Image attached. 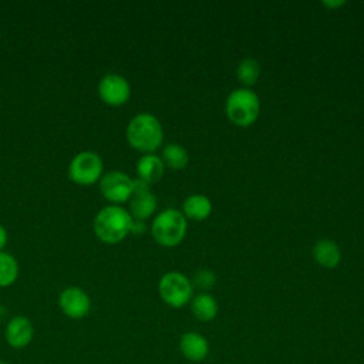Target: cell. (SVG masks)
Instances as JSON below:
<instances>
[{
  "instance_id": "cell-1",
  "label": "cell",
  "mask_w": 364,
  "mask_h": 364,
  "mask_svg": "<svg viewBox=\"0 0 364 364\" xmlns=\"http://www.w3.org/2000/svg\"><path fill=\"white\" fill-rule=\"evenodd\" d=\"M131 222L132 216L127 209L119 205H108L97 212L92 228L101 242L114 245L131 232Z\"/></svg>"
},
{
  "instance_id": "cell-2",
  "label": "cell",
  "mask_w": 364,
  "mask_h": 364,
  "mask_svg": "<svg viewBox=\"0 0 364 364\" xmlns=\"http://www.w3.org/2000/svg\"><path fill=\"white\" fill-rule=\"evenodd\" d=\"M125 135L132 148L152 154L162 144L164 131L156 117L149 112H141L128 122Z\"/></svg>"
},
{
  "instance_id": "cell-3",
  "label": "cell",
  "mask_w": 364,
  "mask_h": 364,
  "mask_svg": "<svg viewBox=\"0 0 364 364\" xmlns=\"http://www.w3.org/2000/svg\"><path fill=\"white\" fill-rule=\"evenodd\" d=\"M151 233L156 243L162 246H175L186 233V218L176 209H165L155 216Z\"/></svg>"
},
{
  "instance_id": "cell-4",
  "label": "cell",
  "mask_w": 364,
  "mask_h": 364,
  "mask_svg": "<svg viewBox=\"0 0 364 364\" xmlns=\"http://www.w3.org/2000/svg\"><path fill=\"white\" fill-rule=\"evenodd\" d=\"M225 108L228 118L233 124L247 127L259 117L260 102L259 97L253 91L247 88H237L228 95Z\"/></svg>"
},
{
  "instance_id": "cell-5",
  "label": "cell",
  "mask_w": 364,
  "mask_h": 364,
  "mask_svg": "<svg viewBox=\"0 0 364 364\" xmlns=\"http://www.w3.org/2000/svg\"><path fill=\"white\" fill-rule=\"evenodd\" d=\"M102 158L94 151H81L68 164V176L77 185H92L102 176Z\"/></svg>"
},
{
  "instance_id": "cell-6",
  "label": "cell",
  "mask_w": 364,
  "mask_h": 364,
  "mask_svg": "<svg viewBox=\"0 0 364 364\" xmlns=\"http://www.w3.org/2000/svg\"><path fill=\"white\" fill-rule=\"evenodd\" d=\"M158 289L162 300L172 307H182L192 297V284L179 272L165 273L159 280Z\"/></svg>"
},
{
  "instance_id": "cell-7",
  "label": "cell",
  "mask_w": 364,
  "mask_h": 364,
  "mask_svg": "<svg viewBox=\"0 0 364 364\" xmlns=\"http://www.w3.org/2000/svg\"><path fill=\"white\" fill-rule=\"evenodd\" d=\"M98 183L102 196L112 203L129 200L134 191V179L121 171H109L102 173Z\"/></svg>"
},
{
  "instance_id": "cell-8",
  "label": "cell",
  "mask_w": 364,
  "mask_h": 364,
  "mask_svg": "<svg viewBox=\"0 0 364 364\" xmlns=\"http://www.w3.org/2000/svg\"><path fill=\"white\" fill-rule=\"evenodd\" d=\"M100 98L112 107L122 105L131 95V87L125 77L117 73H108L98 81L97 87Z\"/></svg>"
},
{
  "instance_id": "cell-9",
  "label": "cell",
  "mask_w": 364,
  "mask_h": 364,
  "mask_svg": "<svg viewBox=\"0 0 364 364\" xmlns=\"http://www.w3.org/2000/svg\"><path fill=\"white\" fill-rule=\"evenodd\" d=\"M58 306L64 316L73 320H80L90 313L91 299L81 287L70 286L60 293Z\"/></svg>"
},
{
  "instance_id": "cell-10",
  "label": "cell",
  "mask_w": 364,
  "mask_h": 364,
  "mask_svg": "<svg viewBox=\"0 0 364 364\" xmlns=\"http://www.w3.org/2000/svg\"><path fill=\"white\" fill-rule=\"evenodd\" d=\"M6 343L14 350L26 348L34 338V326L26 316L11 317L4 327Z\"/></svg>"
},
{
  "instance_id": "cell-11",
  "label": "cell",
  "mask_w": 364,
  "mask_h": 364,
  "mask_svg": "<svg viewBox=\"0 0 364 364\" xmlns=\"http://www.w3.org/2000/svg\"><path fill=\"white\" fill-rule=\"evenodd\" d=\"M155 209H156V198L149 191V185L139 179H134V191L129 198L131 216L135 219L145 220L155 212Z\"/></svg>"
},
{
  "instance_id": "cell-12",
  "label": "cell",
  "mask_w": 364,
  "mask_h": 364,
  "mask_svg": "<svg viewBox=\"0 0 364 364\" xmlns=\"http://www.w3.org/2000/svg\"><path fill=\"white\" fill-rule=\"evenodd\" d=\"M179 348L182 354L191 361H202L209 353V344L199 333H185L181 337Z\"/></svg>"
},
{
  "instance_id": "cell-13",
  "label": "cell",
  "mask_w": 364,
  "mask_h": 364,
  "mask_svg": "<svg viewBox=\"0 0 364 364\" xmlns=\"http://www.w3.org/2000/svg\"><path fill=\"white\" fill-rule=\"evenodd\" d=\"M138 179L151 185L158 182L164 175V162L155 154H145L136 162Z\"/></svg>"
},
{
  "instance_id": "cell-14",
  "label": "cell",
  "mask_w": 364,
  "mask_h": 364,
  "mask_svg": "<svg viewBox=\"0 0 364 364\" xmlns=\"http://www.w3.org/2000/svg\"><path fill=\"white\" fill-rule=\"evenodd\" d=\"M313 255L316 262L323 266V267H336L341 259V253H340V247L328 240V239H321L316 243L314 249H313Z\"/></svg>"
},
{
  "instance_id": "cell-15",
  "label": "cell",
  "mask_w": 364,
  "mask_h": 364,
  "mask_svg": "<svg viewBox=\"0 0 364 364\" xmlns=\"http://www.w3.org/2000/svg\"><path fill=\"white\" fill-rule=\"evenodd\" d=\"M183 216L193 220H203L212 212L210 200L203 195H191L183 200Z\"/></svg>"
},
{
  "instance_id": "cell-16",
  "label": "cell",
  "mask_w": 364,
  "mask_h": 364,
  "mask_svg": "<svg viewBox=\"0 0 364 364\" xmlns=\"http://www.w3.org/2000/svg\"><path fill=\"white\" fill-rule=\"evenodd\" d=\"M192 313L198 320L209 321L218 313V304L210 294H198L192 301Z\"/></svg>"
},
{
  "instance_id": "cell-17",
  "label": "cell",
  "mask_w": 364,
  "mask_h": 364,
  "mask_svg": "<svg viewBox=\"0 0 364 364\" xmlns=\"http://www.w3.org/2000/svg\"><path fill=\"white\" fill-rule=\"evenodd\" d=\"M18 276V263L16 257L1 250L0 252V287L11 286Z\"/></svg>"
},
{
  "instance_id": "cell-18",
  "label": "cell",
  "mask_w": 364,
  "mask_h": 364,
  "mask_svg": "<svg viewBox=\"0 0 364 364\" xmlns=\"http://www.w3.org/2000/svg\"><path fill=\"white\" fill-rule=\"evenodd\" d=\"M189 161L188 152L178 144H168L162 151V162L172 169H182Z\"/></svg>"
},
{
  "instance_id": "cell-19",
  "label": "cell",
  "mask_w": 364,
  "mask_h": 364,
  "mask_svg": "<svg viewBox=\"0 0 364 364\" xmlns=\"http://www.w3.org/2000/svg\"><path fill=\"white\" fill-rule=\"evenodd\" d=\"M259 73H260V67L259 63L250 57L243 58L236 70V75L237 80L243 84V85H253L257 78H259Z\"/></svg>"
},
{
  "instance_id": "cell-20",
  "label": "cell",
  "mask_w": 364,
  "mask_h": 364,
  "mask_svg": "<svg viewBox=\"0 0 364 364\" xmlns=\"http://www.w3.org/2000/svg\"><path fill=\"white\" fill-rule=\"evenodd\" d=\"M215 273L212 270H199L193 276V283L200 289H210L215 284Z\"/></svg>"
},
{
  "instance_id": "cell-21",
  "label": "cell",
  "mask_w": 364,
  "mask_h": 364,
  "mask_svg": "<svg viewBox=\"0 0 364 364\" xmlns=\"http://www.w3.org/2000/svg\"><path fill=\"white\" fill-rule=\"evenodd\" d=\"M145 232V222L141 220V219H135L132 218V222H131V233H135V235H139Z\"/></svg>"
},
{
  "instance_id": "cell-22",
  "label": "cell",
  "mask_w": 364,
  "mask_h": 364,
  "mask_svg": "<svg viewBox=\"0 0 364 364\" xmlns=\"http://www.w3.org/2000/svg\"><path fill=\"white\" fill-rule=\"evenodd\" d=\"M9 240V233L6 230V228L3 225H0V252L4 249V246L7 245Z\"/></svg>"
},
{
  "instance_id": "cell-23",
  "label": "cell",
  "mask_w": 364,
  "mask_h": 364,
  "mask_svg": "<svg viewBox=\"0 0 364 364\" xmlns=\"http://www.w3.org/2000/svg\"><path fill=\"white\" fill-rule=\"evenodd\" d=\"M323 4L326 6H333V7H337L340 4H344V1H323Z\"/></svg>"
},
{
  "instance_id": "cell-24",
  "label": "cell",
  "mask_w": 364,
  "mask_h": 364,
  "mask_svg": "<svg viewBox=\"0 0 364 364\" xmlns=\"http://www.w3.org/2000/svg\"><path fill=\"white\" fill-rule=\"evenodd\" d=\"M4 317H6V309H4V306L0 304V321H1Z\"/></svg>"
},
{
  "instance_id": "cell-25",
  "label": "cell",
  "mask_w": 364,
  "mask_h": 364,
  "mask_svg": "<svg viewBox=\"0 0 364 364\" xmlns=\"http://www.w3.org/2000/svg\"><path fill=\"white\" fill-rule=\"evenodd\" d=\"M0 364H9L7 361H4V360H0Z\"/></svg>"
}]
</instances>
